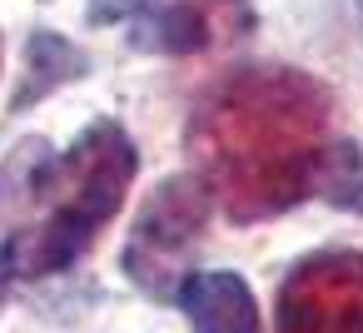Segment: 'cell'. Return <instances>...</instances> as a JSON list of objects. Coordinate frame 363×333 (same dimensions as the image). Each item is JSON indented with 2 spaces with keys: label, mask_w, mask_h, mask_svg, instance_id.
<instances>
[{
  "label": "cell",
  "mask_w": 363,
  "mask_h": 333,
  "mask_svg": "<svg viewBox=\"0 0 363 333\" xmlns=\"http://www.w3.org/2000/svg\"><path fill=\"white\" fill-rule=\"evenodd\" d=\"M328 135V90L294 65H239L214 80L194 110L184 145L194 174L234 224H259L318 184Z\"/></svg>",
  "instance_id": "6da1fadb"
},
{
  "label": "cell",
  "mask_w": 363,
  "mask_h": 333,
  "mask_svg": "<svg viewBox=\"0 0 363 333\" xmlns=\"http://www.w3.org/2000/svg\"><path fill=\"white\" fill-rule=\"evenodd\" d=\"M140 149L115 120H90L65 154L21 140L0 164V278H50L75 269L120 214Z\"/></svg>",
  "instance_id": "7a4b0ae2"
},
{
  "label": "cell",
  "mask_w": 363,
  "mask_h": 333,
  "mask_svg": "<svg viewBox=\"0 0 363 333\" xmlns=\"http://www.w3.org/2000/svg\"><path fill=\"white\" fill-rule=\"evenodd\" d=\"M209 184L189 169V174H169L155 184V194L140 204L135 214V229L125 239V254H120V269L130 273L135 288L155 293V298H169L179 293V283L194 273L184 269L204 224H209Z\"/></svg>",
  "instance_id": "3957f363"
},
{
  "label": "cell",
  "mask_w": 363,
  "mask_h": 333,
  "mask_svg": "<svg viewBox=\"0 0 363 333\" xmlns=\"http://www.w3.org/2000/svg\"><path fill=\"white\" fill-rule=\"evenodd\" d=\"M279 333H363V254L323 249L289 269L274 308Z\"/></svg>",
  "instance_id": "277c9868"
},
{
  "label": "cell",
  "mask_w": 363,
  "mask_h": 333,
  "mask_svg": "<svg viewBox=\"0 0 363 333\" xmlns=\"http://www.w3.org/2000/svg\"><path fill=\"white\" fill-rule=\"evenodd\" d=\"M254 30L249 0H160L140 26V45L160 55H199Z\"/></svg>",
  "instance_id": "5b68a950"
},
{
  "label": "cell",
  "mask_w": 363,
  "mask_h": 333,
  "mask_svg": "<svg viewBox=\"0 0 363 333\" xmlns=\"http://www.w3.org/2000/svg\"><path fill=\"white\" fill-rule=\"evenodd\" d=\"M179 308L194 333H259L254 288L229 269H199L179 283Z\"/></svg>",
  "instance_id": "8992f818"
},
{
  "label": "cell",
  "mask_w": 363,
  "mask_h": 333,
  "mask_svg": "<svg viewBox=\"0 0 363 333\" xmlns=\"http://www.w3.org/2000/svg\"><path fill=\"white\" fill-rule=\"evenodd\" d=\"M85 70H90V55L80 45H70L60 30H35L30 45H26V80L11 95V115H21L26 105L55 95L70 80H85Z\"/></svg>",
  "instance_id": "52a82bcc"
},
{
  "label": "cell",
  "mask_w": 363,
  "mask_h": 333,
  "mask_svg": "<svg viewBox=\"0 0 363 333\" xmlns=\"http://www.w3.org/2000/svg\"><path fill=\"white\" fill-rule=\"evenodd\" d=\"M333 209H348V214H363V145H333L323 154V169H318V184H313Z\"/></svg>",
  "instance_id": "ba28073f"
},
{
  "label": "cell",
  "mask_w": 363,
  "mask_h": 333,
  "mask_svg": "<svg viewBox=\"0 0 363 333\" xmlns=\"http://www.w3.org/2000/svg\"><path fill=\"white\" fill-rule=\"evenodd\" d=\"M145 6H150V0H90V21L95 26H115V21H130Z\"/></svg>",
  "instance_id": "9c48e42d"
}]
</instances>
